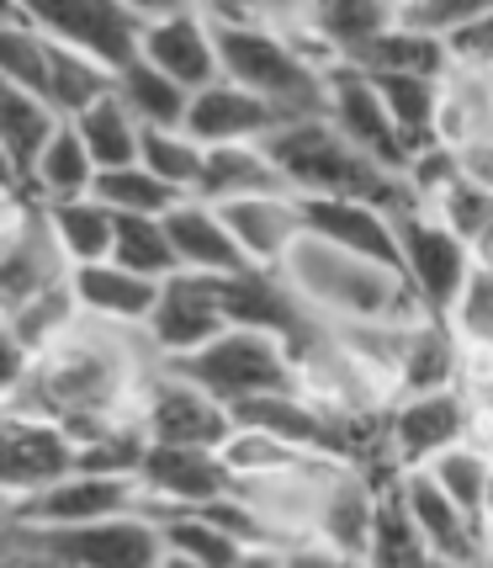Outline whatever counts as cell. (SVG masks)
<instances>
[{"mask_svg": "<svg viewBox=\"0 0 493 568\" xmlns=\"http://www.w3.org/2000/svg\"><path fill=\"white\" fill-rule=\"evenodd\" d=\"M213 38H218L223 80L266 97L297 123L329 118V70L292 49V38L266 17V11H239V6H213L207 11Z\"/></svg>", "mask_w": 493, "mask_h": 568, "instance_id": "6da1fadb", "label": "cell"}, {"mask_svg": "<svg viewBox=\"0 0 493 568\" xmlns=\"http://www.w3.org/2000/svg\"><path fill=\"white\" fill-rule=\"evenodd\" d=\"M271 165L287 175L292 197H319V202H367L382 213H420V197L403 175L382 171L377 160H367L361 149L350 144L340 128L319 118V123H292L281 128L276 139H266Z\"/></svg>", "mask_w": 493, "mask_h": 568, "instance_id": "7a4b0ae2", "label": "cell"}, {"mask_svg": "<svg viewBox=\"0 0 493 568\" xmlns=\"http://www.w3.org/2000/svg\"><path fill=\"white\" fill-rule=\"evenodd\" d=\"M171 377L202 388L207 398H218L228 415L271 394H308L292 346L276 341V335H255V329H228L213 346L171 362Z\"/></svg>", "mask_w": 493, "mask_h": 568, "instance_id": "3957f363", "label": "cell"}, {"mask_svg": "<svg viewBox=\"0 0 493 568\" xmlns=\"http://www.w3.org/2000/svg\"><path fill=\"white\" fill-rule=\"evenodd\" d=\"M11 542L43 568H160L165 564V531H160V520L148 510L91 520V526H27V531L11 526Z\"/></svg>", "mask_w": 493, "mask_h": 568, "instance_id": "277c9868", "label": "cell"}, {"mask_svg": "<svg viewBox=\"0 0 493 568\" xmlns=\"http://www.w3.org/2000/svg\"><path fill=\"white\" fill-rule=\"evenodd\" d=\"M27 17L43 27L53 43L85 53L106 74H123L144 59L148 6H123V0H43V6H27Z\"/></svg>", "mask_w": 493, "mask_h": 568, "instance_id": "5b68a950", "label": "cell"}, {"mask_svg": "<svg viewBox=\"0 0 493 568\" xmlns=\"http://www.w3.org/2000/svg\"><path fill=\"white\" fill-rule=\"evenodd\" d=\"M398 240H403V261H409V297L420 308V324H435V329H451V314L468 293L472 272V245L456 240L441 219L430 213H403L398 219Z\"/></svg>", "mask_w": 493, "mask_h": 568, "instance_id": "8992f818", "label": "cell"}, {"mask_svg": "<svg viewBox=\"0 0 493 568\" xmlns=\"http://www.w3.org/2000/svg\"><path fill=\"white\" fill-rule=\"evenodd\" d=\"M297 202H302V234L308 240H319V245L340 250V255L361 261L371 272H382L398 293H409V261H403V240H398L393 213L367 207V202H319V197H297Z\"/></svg>", "mask_w": 493, "mask_h": 568, "instance_id": "52a82bcc", "label": "cell"}, {"mask_svg": "<svg viewBox=\"0 0 493 568\" xmlns=\"http://www.w3.org/2000/svg\"><path fill=\"white\" fill-rule=\"evenodd\" d=\"M144 510V484L138 473H74L64 484H53L43 495L17 499L6 520L27 531V526H91V520L112 516H138Z\"/></svg>", "mask_w": 493, "mask_h": 568, "instance_id": "ba28073f", "label": "cell"}, {"mask_svg": "<svg viewBox=\"0 0 493 568\" xmlns=\"http://www.w3.org/2000/svg\"><path fill=\"white\" fill-rule=\"evenodd\" d=\"M472 425H477V409L472 398L456 388H441V394H420L403 398L388 409V430H393V463L403 473H424L430 463H441L445 452L456 446H472Z\"/></svg>", "mask_w": 493, "mask_h": 568, "instance_id": "9c48e42d", "label": "cell"}, {"mask_svg": "<svg viewBox=\"0 0 493 568\" xmlns=\"http://www.w3.org/2000/svg\"><path fill=\"white\" fill-rule=\"evenodd\" d=\"M6 505H17V499H32L53 489V484H64L74 473L85 468V446L74 442L64 425L43 420V415H22V409H11L6 415Z\"/></svg>", "mask_w": 493, "mask_h": 568, "instance_id": "30bf717a", "label": "cell"}, {"mask_svg": "<svg viewBox=\"0 0 493 568\" xmlns=\"http://www.w3.org/2000/svg\"><path fill=\"white\" fill-rule=\"evenodd\" d=\"M138 425H144L148 446H192V452H228V442L239 436V420L218 398H207L181 377H165L148 388Z\"/></svg>", "mask_w": 493, "mask_h": 568, "instance_id": "8fae6325", "label": "cell"}, {"mask_svg": "<svg viewBox=\"0 0 493 568\" xmlns=\"http://www.w3.org/2000/svg\"><path fill=\"white\" fill-rule=\"evenodd\" d=\"M329 123L340 128L367 160H377L382 171H393L409 181L414 154L403 144V133H398L388 101L377 97V85H371L361 70H350V64H335V70H329Z\"/></svg>", "mask_w": 493, "mask_h": 568, "instance_id": "7c38bea8", "label": "cell"}, {"mask_svg": "<svg viewBox=\"0 0 493 568\" xmlns=\"http://www.w3.org/2000/svg\"><path fill=\"white\" fill-rule=\"evenodd\" d=\"M144 59L160 74H171L175 85H186L192 97L223 80L213 22L207 11H192V6H148Z\"/></svg>", "mask_w": 493, "mask_h": 568, "instance_id": "4fadbf2b", "label": "cell"}, {"mask_svg": "<svg viewBox=\"0 0 493 568\" xmlns=\"http://www.w3.org/2000/svg\"><path fill=\"white\" fill-rule=\"evenodd\" d=\"M144 499L171 505V510H197L213 499L245 495L239 473L223 463V452H192V446H148L138 463Z\"/></svg>", "mask_w": 493, "mask_h": 568, "instance_id": "5bb4252c", "label": "cell"}, {"mask_svg": "<svg viewBox=\"0 0 493 568\" xmlns=\"http://www.w3.org/2000/svg\"><path fill=\"white\" fill-rule=\"evenodd\" d=\"M297 118H287L281 106H271L266 97H255L234 80H218L192 97V112H186V133L197 139L202 149H228V144H266L281 128H292Z\"/></svg>", "mask_w": 493, "mask_h": 568, "instance_id": "9a60e30c", "label": "cell"}, {"mask_svg": "<svg viewBox=\"0 0 493 568\" xmlns=\"http://www.w3.org/2000/svg\"><path fill=\"white\" fill-rule=\"evenodd\" d=\"M218 335H228V320H223V303H218V282L197 272H181L165 282L160 293V308L148 320V341L165 351L171 362L192 356V351L213 346Z\"/></svg>", "mask_w": 493, "mask_h": 568, "instance_id": "2e32d148", "label": "cell"}, {"mask_svg": "<svg viewBox=\"0 0 493 568\" xmlns=\"http://www.w3.org/2000/svg\"><path fill=\"white\" fill-rule=\"evenodd\" d=\"M59 128H64V118L49 101L27 97L17 85H0V154H6V171H11V197L32 202V175L43 165L49 144L59 139Z\"/></svg>", "mask_w": 493, "mask_h": 568, "instance_id": "e0dca14e", "label": "cell"}, {"mask_svg": "<svg viewBox=\"0 0 493 568\" xmlns=\"http://www.w3.org/2000/svg\"><path fill=\"white\" fill-rule=\"evenodd\" d=\"M403 499H409V516H414V526H420V537H424L430 552L456 558V564L489 568L493 542L441 495V489H435V478H430V473H403Z\"/></svg>", "mask_w": 493, "mask_h": 568, "instance_id": "ac0fdd59", "label": "cell"}, {"mask_svg": "<svg viewBox=\"0 0 493 568\" xmlns=\"http://www.w3.org/2000/svg\"><path fill=\"white\" fill-rule=\"evenodd\" d=\"M223 223L234 229V240L255 261V272H276L287 266V255L297 250L302 234V202L297 197H255V202H234V207H218Z\"/></svg>", "mask_w": 493, "mask_h": 568, "instance_id": "d6986e66", "label": "cell"}, {"mask_svg": "<svg viewBox=\"0 0 493 568\" xmlns=\"http://www.w3.org/2000/svg\"><path fill=\"white\" fill-rule=\"evenodd\" d=\"M175 240V255H181V272H197V276H245L255 272V261H249L239 240H234V229L223 223L218 207H207V202H181L171 219H165Z\"/></svg>", "mask_w": 493, "mask_h": 568, "instance_id": "ffe728a7", "label": "cell"}, {"mask_svg": "<svg viewBox=\"0 0 493 568\" xmlns=\"http://www.w3.org/2000/svg\"><path fill=\"white\" fill-rule=\"evenodd\" d=\"M255 197H292L287 175L271 165V154L260 144H228V149H207V165H202L197 197L207 207H234V202H255Z\"/></svg>", "mask_w": 493, "mask_h": 568, "instance_id": "44dd1931", "label": "cell"}, {"mask_svg": "<svg viewBox=\"0 0 493 568\" xmlns=\"http://www.w3.org/2000/svg\"><path fill=\"white\" fill-rule=\"evenodd\" d=\"M70 287H74V297H80L85 314L144 324V329H148V320H154V308H160V293H165L160 282L123 272L117 261H101V266H80V272H70Z\"/></svg>", "mask_w": 493, "mask_h": 568, "instance_id": "7402d4cb", "label": "cell"}, {"mask_svg": "<svg viewBox=\"0 0 493 568\" xmlns=\"http://www.w3.org/2000/svg\"><path fill=\"white\" fill-rule=\"evenodd\" d=\"M367 74V70H361ZM377 85V97L388 101L398 133L409 154L420 160L430 149H441V101H445V80H414V74H367Z\"/></svg>", "mask_w": 493, "mask_h": 568, "instance_id": "603a6c76", "label": "cell"}, {"mask_svg": "<svg viewBox=\"0 0 493 568\" xmlns=\"http://www.w3.org/2000/svg\"><path fill=\"white\" fill-rule=\"evenodd\" d=\"M43 213H49L53 245H59V255L70 261V272L112 261V250H117V213H112V207H101L96 197H85V202L43 207Z\"/></svg>", "mask_w": 493, "mask_h": 568, "instance_id": "cb8c5ba5", "label": "cell"}, {"mask_svg": "<svg viewBox=\"0 0 493 568\" xmlns=\"http://www.w3.org/2000/svg\"><path fill=\"white\" fill-rule=\"evenodd\" d=\"M350 70L367 74H414V80H451V49L441 38H424L414 27H388L377 43L350 59Z\"/></svg>", "mask_w": 493, "mask_h": 568, "instance_id": "d4e9b609", "label": "cell"}, {"mask_svg": "<svg viewBox=\"0 0 493 568\" xmlns=\"http://www.w3.org/2000/svg\"><path fill=\"white\" fill-rule=\"evenodd\" d=\"M70 128L80 133V144L91 149L96 171H127V165H138V154H144V123L127 112L117 91L106 101H96L85 118H74Z\"/></svg>", "mask_w": 493, "mask_h": 568, "instance_id": "484cf974", "label": "cell"}, {"mask_svg": "<svg viewBox=\"0 0 493 568\" xmlns=\"http://www.w3.org/2000/svg\"><path fill=\"white\" fill-rule=\"evenodd\" d=\"M96 160H91V149L80 144V133L70 123L59 128V139L49 144L43 154V165L32 175V202L38 207H59V202H85L96 192Z\"/></svg>", "mask_w": 493, "mask_h": 568, "instance_id": "4316f807", "label": "cell"}, {"mask_svg": "<svg viewBox=\"0 0 493 568\" xmlns=\"http://www.w3.org/2000/svg\"><path fill=\"white\" fill-rule=\"evenodd\" d=\"M430 478H435V489H441L462 516L483 531L493 542V526H489V446H456V452H445L441 463H430Z\"/></svg>", "mask_w": 493, "mask_h": 568, "instance_id": "83f0119b", "label": "cell"}, {"mask_svg": "<svg viewBox=\"0 0 493 568\" xmlns=\"http://www.w3.org/2000/svg\"><path fill=\"white\" fill-rule=\"evenodd\" d=\"M117 97L144 128H186V112H192V91L175 85L171 74H160L148 59L117 74Z\"/></svg>", "mask_w": 493, "mask_h": 568, "instance_id": "f1b7e54d", "label": "cell"}, {"mask_svg": "<svg viewBox=\"0 0 493 568\" xmlns=\"http://www.w3.org/2000/svg\"><path fill=\"white\" fill-rule=\"evenodd\" d=\"M91 197H96L101 207H112L117 219H171L175 207L186 202L175 186H165V181H160L154 171H144V165H127V171H101Z\"/></svg>", "mask_w": 493, "mask_h": 568, "instance_id": "f546056e", "label": "cell"}, {"mask_svg": "<svg viewBox=\"0 0 493 568\" xmlns=\"http://www.w3.org/2000/svg\"><path fill=\"white\" fill-rule=\"evenodd\" d=\"M112 261L133 276H148V282H171L181 276V255H175V240L165 219H117V250Z\"/></svg>", "mask_w": 493, "mask_h": 568, "instance_id": "4dcf8cb0", "label": "cell"}, {"mask_svg": "<svg viewBox=\"0 0 493 568\" xmlns=\"http://www.w3.org/2000/svg\"><path fill=\"white\" fill-rule=\"evenodd\" d=\"M138 165L154 171L165 186H175L181 197L192 202L197 197L202 165H207V149H202L186 128H144V154H138Z\"/></svg>", "mask_w": 493, "mask_h": 568, "instance_id": "1f68e13d", "label": "cell"}, {"mask_svg": "<svg viewBox=\"0 0 493 568\" xmlns=\"http://www.w3.org/2000/svg\"><path fill=\"white\" fill-rule=\"evenodd\" d=\"M451 335H456V346L462 351H483L493 356V272H472L468 293L456 303V314H451Z\"/></svg>", "mask_w": 493, "mask_h": 568, "instance_id": "d6a6232c", "label": "cell"}, {"mask_svg": "<svg viewBox=\"0 0 493 568\" xmlns=\"http://www.w3.org/2000/svg\"><path fill=\"white\" fill-rule=\"evenodd\" d=\"M451 70L462 74H493V6H477L462 32H451Z\"/></svg>", "mask_w": 493, "mask_h": 568, "instance_id": "836d02e7", "label": "cell"}, {"mask_svg": "<svg viewBox=\"0 0 493 568\" xmlns=\"http://www.w3.org/2000/svg\"><path fill=\"white\" fill-rule=\"evenodd\" d=\"M281 568H361V564H350V558H340V552H329L323 542H308V547H297V552H287V564Z\"/></svg>", "mask_w": 493, "mask_h": 568, "instance_id": "e575fe53", "label": "cell"}, {"mask_svg": "<svg viewBox=\"0 0 493 568\" xmlns=\"http://www.w3.org/2000/svg\"><path fill=\"white\" fill-rule=\"evenodd\" d=\"M281 564H287V552H266V547H255V552L239 558V568H281Z\"/></svg>", "mask_w": 493, "mask_h": 568, "instance_id": "d590c367", "label": "cell"}, {"mask_svg": "<svg viewBox=\"0 0 493 568\" xmlns=\"http://www.w3.org/2000/svg\"><path fill=\"white\" fill-rule=\"evenodd\" d=\"M409 568H477V564H456V558H441V552H430V547H424Z\"/></svg>", "mask_w": 493, "mask_h": 568, "instance_id": "8d00e7d4", "label": "cell"}, {"mask_svg": "<svg viewBox=\"0 0 493 568\" xmlns=\"http://www.w3.org/2000/svg\"><path fill=\"white\" fill-rule=\"evenodd\" d=\"M160 568H202V564H192V558H181V552H171V547H165V564Z\"/></svg>", "mask_w": 493, "mask_h": 568, "instance_id": "74e56055", "label": "cell"}, {"mask_svg": "<svg viewBox=\"0 0 493 568\" xmlns=\"http://www.w3.org/2000/svg\"><path fill=\"white\" fill-rule=\"evenodd\" d=\"M489 526H493V446H489Z\"/></svg>", "mask_w": 493, "mask_h": 568, "instance_id": "f35d334b", "label": "cell"}, {"mask_svg": "<svg viewBox=\"0 0 493 568\" xmlns=\"http://www.w3.org/2000/svg\"><path fill=\"white\" fill-rule=\"evenodd\" d=\"M489 568H493V558H489Z\"/></svg>", "mask_w": 493, "mask_h": 568, "instance_id": "ab89813d", "label": "cell"}]
</instances>
